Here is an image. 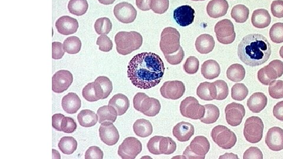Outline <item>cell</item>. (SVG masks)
I'll return each mask as SVG.
<instances>
[{
  "label": "cell",
  "instance_id": "6da1fadb",
  "mask_svg": "<svg viewBox=\"0 0 283 159\" xmlns=\"http://www.w3.org/2000/svg\"><path fill=\"white\" fill-rule=\"evenodd\" d=\"M165 68L162 58L151 52L136 55L128 66V77L133 85L148 90L158 84L163 78Z\"/></svg>",
  "mask_w": 283,
  "mask_h": 159
},
{
  "label": "cell",
  "instance_id": "7a4b0ae2",
  "mask_svg": "<svg viewBox=\"0 0 283 159\" xmlns=\"http://www.w3.org/2000/svg\"><path fill=\"white\" fill-rule=\"evenodd\" d=\"M272 54V46L268 39L260 34H250L241 41L238 56L243 63L250 67L265 64Z\"/></svg>",
  "mask_w": 283,
  "mask_h": 159
},
{
  "label": "cell",
  "instance_id": "3957f363",
  "mask_svg": "<svg viewBox=\"0 0 283 159\" xmlns=\"http://www.w3.org/2000/svg\"><path fill=\"white\" fill-rule=\"evenodd\" d=\"M116 50L123 56L139 49L143 43L141 34L136 31H120L115 35Z\"/></svg>",
  "mask_w": 283,
  "mask_h": 159
},
{
  "label": "cell",
  "instance_id": "277c9868",
  "mask_svg": "<svg viewBox=\"0 0 283 159\" xmlns=\"http://www.w3.org/2000/svg\"><path fill=\"white\" fill-rule=\"evenodd\" d=\"M181 35L176 28L167 27L161 35L160 48L164 54H171L177 52L180 45Z\"/></svg>",
  "mask_w": 283,
  "mask_h": 159
},
{
  "label": "cell",
  "instance_id": "5b68a950",
  "mask_svg": "<svg viewBox=\"0 0 283 159\" xmlns=\"http://www.w3.org/2000/svg\"><path fill=\"white\" fill-rule=\"evenodd\" d=\"M211 137L219 147L226 150L233 148L237 141L236 134L223 125L217 126L213 129Z\"/></svg>",
  "mask_w": 283,
  "mask_h": 159
},
{
  "label": "cell",
  "instance_id": "8992f818",
  "mask_svg": "<svg viewBox=\"0 0 283 159\" xmlns=\"http://www.w3.org/2000/svg\"><path fill=\"white\" fill-rule=\"evenodd\" d=\"M265 125L258 116H252L247 119L244 129V135L247 142L258 144L262 141Z\"/></svg>",
  "mask_w": 283,
  "mask_h": 159
},
{
  "label": "cell",
  "instance_id": "52a82bcc",
  "mask_svg": "<svg viewBox=\"0 0 283 159\" xmlns=\"http://www.w3.org/2000/svg\"><path fill=\"white\" fill-rule=\"evenodd\" d=\"M210 149V144L208 139L203 136H197L185 149L183 153L184 158L204 159Z\"/></svg>",
  "mask_w": 283,
  "mask_h": 159
},
{
  "label": "cell",
  "instance_id": "ba28073f",
  "mask_svg": "<svg viewBox=\"0 0 283 159\" xmlns=\"http://www.w3.org/2000/svg\"><path fill=\"white\" fill-rule=\"evenodd\" d=\"M283 75V62L274 60L258 71V77L260 82L268 86L273 81Z\"/></svg>",
  "mask_w": 283,
  "mask_h": 159
},
{
  "label": "cell",
  "instance_id": "9c48e42d",
  "mask_svg": "<svg viewBox=\"0 0 283 159\" xmlns=\"http://www.w3.org/2000/svg\"><path fill=\"white\" fill-rule=\"evenodd\" d=\"M180 112L185 118L200 120L204 116L205 108L204 106L200 105L195 97H188L182 101Z\"/></svg>",
  "mask_w": 283,
  "mask_h": 159
},
{
  "label": "cell",
  "instance_id": "30bf717a",
  "mask_svg": "<svg viewBox=\"0 0 283 159\" xmlns=\"http://www.w3.org/2000/svg\"><path fill=\"white\" fill-rule=\"evenodd\" d=\"M217 40L223 44H230L236 40V33L232 21L229 19H224L217 22L215 26Z\"/></svg>",
  "mask_w": 283,
  "mask_h": 159
},
{
  "label": "cell",
  "instance_id": "8fae6325",
  "mask_svg": "<svg viewBox=\"0 0 283 159\" xmlns=\"http://www.w3.org/2000/svg\"><path fill=\"white\" fill-rule=\"evenodd\" d=\"M142 150L141 142L133 137L127 138L119 146L118 155L123 159H134Z\"/></svg>",
  "mask_w": 283,
  "mask_h": 159
},
{
  "label": "cell",
  "instance_id": "7c38bea8",
  "mask_svg": "<svg viewBox=\"0 0 283 159\" xmlns=\"http://www.w3.org/2000/svg\"><path fill=\"white\" fill-rule=\"evenodd\" d=\"M113 12L116 18L123 24L131 23L137 16V11L134 6L128 2H122L116 5Z\"/></svg>",
  "mask_w": 283,
  "mask_h": 159
},
{
  "label": "cell",
  "instance_id": "4fadbf2b",
  "mask_svg": "<svg viewBox=\"0 0 283 159\" xmlns=\"http://www.w3.org/2000/svg\"><path fill=\"white\" fill-rule=\"evenodd\" d=\"M160 92L165 99L178 100L184 95L185 86L181 81H168L161 87Z\"/></svg>",
  "mask_w": 283,
  "mask_h": 159
},
{
  "label": "cell",
  "instance_id": "5bb4252c",
  "mask_svg": "<svg viewBox=\"0 0 283 159\" xmlns=\"http://www.w3.org/2000/svg\"><path fill=\"white\" fill-rule=\"evenodd\" d=\"M73 82V77L69 71L60 70L52 77V90L56 93L66 91Z\"/></svg>",
  "mask_w": 283,
  "mask_h": 159
},
{
  "label": "cell",
  "instance_id": "9a60e30c",
  "mask_svg": "<svg viewBox=\"0 0 283 159\" xmlns=\"http://www.w3.org/2000/svg\"><path fill=\"white\" fill-rule=\"evenodd\" d=\"M226 118L228 124L233 127L239 126L246 115L245 106L241 104L232 103L225 109Z\"/></svg>",
  "mask_w": 283,
  "mask_h": 159
},
{
  "label": "cell",
  "instance_id": "2e32d148",
  "mask_svg": "<svg viewBox=\"0 0 283 159\" xmlns=\"http://www.w3.org/2000/svg\"><path fill=\"white\" fill-rule=\"evenodd\" d=\"M101 141L107 145H115L119 140L118 129L111 122H104L101 124L99 130Z\"/></svg>",
  "mask_w": 283,
  "mask_h": 159
},
{
  "label": "cell",
  "instance_id": "e0dca14e",
  "mask_svg": "<svg viewBox=\"0 0 283 159\" xmlns=\"http://www.w3.org/2000/svg\"><path fill=\"white\" fill-rule=\"evenodd\" d=\"M195 14V10L190 5H184L175 9L174 18L177 24L182 27H187L193 24Z\"/></svg>",
  "mask_w": 283,
  "mask_h": 159
},
{
  "label": "cell",
  "instance_id": "ac0fdd59",
  "mask_svg": "<svg viewBox=\"0 0 283 159\" xmlns=\"http://www.w3.org/2000/svg\"><path fill=\"white\" fill-rule=\"evenodd\" d=\"M266 144L273 151H282L283 149V130L279 127L270 129L266 135Z\"/></svg>",
  "mask_w": 283,
  "mask_h": 159
},
{
  "label": "cell",
  "instance_id": "d6986e66",
  "mask_svg": "<svg viewBox=\"0 0 283 159\" xmlns=\"http://www.w3.org/2000/svg\"><path fill=\"white\" fill-rule=\"evenodd\" d=\"M56 27L60 34L68 35L76 33L79 28V23L76 19L64 15L57 19Z\"/></svg>",
  "mask_w": 283,
  "mask_h": 159
},
{
  "label": "cell",
  "instance_id": "ffe728a7",
  "mask_svg": "<svg viewBox=\"0 0 283 159\" xmlns=\"http://www.w3.org/2000/svg\"><path fill=\"white\" fill-rule=\"evenodd\" d=\"M94 89L97 98L103 100L107 98L113 90V84L108 77L100 76L94 82Z\"/></svg>",
  "mask_w": 283,
  "mask_h": 159
},
{
  "label": "cell",
  "instance_id": "44dd1931",
  "mask_svg": "<svg viewBox=\"0 0 283 159\" xmlns=\"http://www.w3.org/2000/svg\"><path fill=\"white\" fill-rule=\"evenodd\" d=\"M229 8L227 0H211L207 6L208 15L213 18H218L227 14Z\"/></svg>",
  "mask_w": 283,
  "mask_h": 159
},
{
  "label": "cell",
  "instance_id": "7402d4cb",
  "mask_svg": "<svg viewBox=\"0 0 283 159\" xmlns=\"http://www.w3.org/2000/svg\"><path fill=\"white\" fill-rule=\"evenodd\" d=\"M172 132L179 142H185L190 141L194 135L195 129L191 123L182 122L175 126Z\"/></svg>",
  "mask_w": 283,
  "mask_h": 159
},
{
  "label": "cell",
  "instance_id": "603a6c76",
  "mask_svg": "<svg viewBox=\"0 0 283 159\" xmlns=\"http://www.w3.org/2000/svg\"><path fill=\"white\" fill-rule=\"evenodd\" d=\"M268 97L264 93L256 92L253 94L247 100V106L253 113H259L265 109L268 105Z\"/></svg>",
  "mask_w": 283,
  "mask_h": 159
},
{
  "label": "cell",
  "instance_id": "cb8c5ba5",
  "mask_svg": "<svg viewBox=\"0 0 283 159\" xmlns=\"http://www.w3.org/2000/svg\"><path fill=\"white\" fill-rule=\"evenodd\" d=\"M61 105L64 112L69 114H74L80 109L82 102L77 94L69 93L63 97Z\"/></svg>",
  "mask_w": 283,
  "mask_h": 159
},
{
  "label": "cell",
  "instance_id": "d4e9b609",
  "mask_svg": "<svg viewBox=\"0 0 283 159\" xmlns=\"http://www.w3.org/2000/svg\"><path fill=\"white\" fill-rule=\"evenodd\" d=\"M272 22V17L269 12L266 9H258L253 12L252 22L257 28H265L269 27Z\"/></svg>",
  "mask_w": 283,
  "mask_h": 159
},
{
  "label": "cell",
  "instance_id": "484cf974",
  "mask_svg": "<svg viewBox=\"0 0 283 159\" xmlns=\"http://www.w3.org/2000/svg\"><path fill=\"white\" fill-rule=\"evenodd\" d=\"M216 45L214 38L210 34H201L195 41V47L200 53L206 54L211 53L214 50Z\"/></svg>",
  "mask_w": 283,
  "mask_h": 159
},
{
  "label": "cell",
  "instance_id": "4316f807",
  "mask_svg": "<svg viewBox=\"0 0 283 159\" xmlns=\"http://www.w3.org/2000/svg\"><path fill=\"white\" fill-rule=\"evenodd\" d=\"M154 99L149 97L144 93H138L133 98V107L137 111L145 115L152 108Z\"/></svg>",
  "mask_w": 283,
  "mask_h": 159
},
{
  "label": "cell",
  "instance_id": "83f0119b",
  "mask_svg": "<svg viewBox=\"0 0 283 159\" xmlns=\"http://www.w3.org/2000/svg\"><path fill=\"white\" fill-rule=\"evenodd\" d=\"M220 65L216 60H207L202 65L201 74L206 79H215L220 76Z\"/></svg>",
  "mask_w": 283,
  "mask_h": 159
},
{
  "label": "cell",
  "instance_id": "f1b7e54d",
  "mask_svg": "<svg viewBox=\"0 0 283 159\" xmlns=\"http://www.w3.org/2000/svg\"><path fill=\"white\" fill-rule=\"evenodd\" d=\"M197 95L201 99L206 101L216 100L217 97L216 85L214 83H202L198 87Z\"/></svg>",
  "mask_w": 283,
  "mask_h": 159
},
{
  "label": "cell",
  "instance_id": "f546056e",
  "mask_svg": "<svg viewBox=\"0 0 283 159\" xmlns=\"http://www.w3.org/2000/svg\"><path fill=\"white\" fill-rule=\"evenodd\" d=\"M109 105L115 109L118 116H122L129 108V100L125 95L118 93L110 100Z\"/></svg>",
  "mask_w": 283,
  "mask_h": 159
},
{
  "label": "cell",
  "instance_id": "4dcf8cb0",
  "mask_svg": "<svg viewBox=\"0 0 283 159\" xmlns=\"http://www.w3.org/2000/svg\"><path fill=\"white\" fill-rule=\"evenodd\" d=\"M98 116L90 110H83L77 116L78 122L84 128L93 127L98 121Z\"/></svg>",
  "mask_w": 283,
  "mask_h": 159
},
{
  "label": "cell",
  "instance_id": "1f68e13d",
  "mask_svg": "<svg viewBox=\"0 0 283 159\" xmlns=\"http://www.w3.org/2000/svg\"><path fill=\"white\" fill-rule=\"evenodd\" d=\"M136 135L141 138H146L151 135L153 127L151 123L144 119H138L133 126Z\"/></svg>",
  "mask_w": 283,
  "mask_h": 159
},
{
  "label": "cell",
  "instance_id": "d6a6232c",
  "mask_svg": "<svg viewBox=\"0 0 283 159\" xmlns=\"http://www.w3.org/2000/svg\"><path fill=\"white\" fill-rule=\"evenodd\" d=\"M98 116L99 122L102 123L104 122H115L118 116V113L115 108L111 106H104L101 107L97 112Z\"/></svg>",
  "mask_w": 283,
  "mask_h": 159
},
{
  "label": "cell",
  "instance_id": "836d02e7",
  "mask_svg": "<svg viewBox=\"0 0 283 159\" xmlns=\"http://www.w3.org/2000/svg\"><path fill=\"white\" fill-rule=\"evenodd\" d=\"M246 70L242 64H234L227 71L228 79L234 82H240L245 79Z\"/></svg>",
  "mask_w": 283,
  "mask_h": 159
},
{
  "label": "cell",
  "instance_id": "e575fe53",
  "mask_svg": "<svg viewBox=\"0 0 283 159\" xmlns=\"http://www.w3.org/2000/svg\"><path fill=\"white\" fill-rule=\"evenodd\" d=\"M205 113L201 122L205 124L210 125L216 123L219 119L220 112L219 108L214 105H206L204 106Z\"/></svg>",
  "mask_w": 283,
  "mask_h": 159
},
{
  "label": "cell",
  "instance_id": "d590c367",
  "mask_svg": "<svg viewBox=\"0 0 283 159\" xmlns=\"http://www.w3.org/2000/svg\"><path fill=\"white\" fill-rule=\"evenodd\" d=\"M89 4L87 0H70L68 9L71 14L81 16L85 14L88 9Z\"/></svg>",
  "mask_w": 283,
  "mask_h": 159
},
{
  "label": "cell",
  "instance_id": "8d00e7d4",
  "mask_svg": "<svg viewBox=\"0 0 283 159\" xmlns=\"http://www.w3.org/2000/svg\"><path fill=\"white\" fill-rule=\"evenodd\" d=\"M58 147L63 154L71 155L76 151L77 142L75 139L71 136H64L60 139Z\"/></svg>",
  "mask_w": 283,
  "mask_h": 159
},
{
  "label": "cell",
  "instance_id": "74e56055",
  "mask_svg": "<svg viewBox=\"0 0 283 159\" xmlns=\"http://www.w3.org/2000/svg\"><path fill=\"white\" fill-rule=\"evenodd\" d=\"M250 10L248 7L243 4L234 6L231 15L237 23H244L249 19Z\"/></svg>",
  "mask_w": 283,
  "mask_h": 159
},
{
  "label": "cell",
  "instance_id": "f35d334b",
  "mask_svg": "<svg viewBox=\"0 0 283 159\" xmlns=\"http://www.w3.org/2000/svg\"><path fill=\"white\" fill-rule=\"evenodd\" d=\"M81 47H82V42L80 38L76 36L68 37L63 43L64 50L68 54H77L80 51Z\"/></svg>",
  "mask_w": 283,
  "mask_h": 159
},
{
  "label": "cell",
  "instance_id": "ab89813d",
  "mask_svg": "<svg viewBox=\"0 0 283 159\" xmlns=\"http://www.w3.org/2000/svg\"><path fill=\"white\" fill-rule=\"evenodd\" d=\"M177 150V144L174 140L169 137H162L161 136L159 142V151L161 155H171Z\"/></svg>",
  "mask_w": 283,
  "mask_h": 159
},
{
  "label": "cell",
  "instance_id": "60d3db41",
  "mask_svg": "<svg viewBox=\"0 0 283 159\" xmlns=\"http://www.w3.org/2000/svg\"><path fill=\"white\" fill-rule=\"evenodd\" d=\"M112 23L110 19L102 17L97 19L94 24V29L97 34L99 35H107L112 30Z\"/></svg>",
  "mask_w": 283,
  "mask_h": 159
},
{
  "label": "cell",
  "instance_id": "b9f144b4",
  "mask_svg": "<svg viewBox=\"0 0 283 159\" xmlns=\"http://www.w3.org/2000/svg\"><path fill=\"white\" fill-rule=\"evenodd\" d=\"M249 95V89L243 83L234 84L232 89L233 99L237 101H243Z\"/></svg>",
  "mask_w": 283,
  "mask_h": 159
},
{
  "label": "cell",
  "instance_id": "7bdbcfd3",
  "mask_svg": "<svg viewBox=\"0 0 283 159\" xmlns=\"http://www.w3.org/2000/svg\"><path fill=\"white\" fill-rule=\"evenodd\" d=\"M270 37L273 43L281 44L283 43V23L277 22L272 25L270 30Z\"/></svg>",
  "mask_w": 283,
  "mask_h": 159
},
{
  "label": "cell",
  "instance_id": "ee69618b",
  "mask_svg": "<svg viewBox=\"0 0 283 159\" xmlns=\"http://www.w3.org/2000/svg\"><path fill=\"white\" fill-rule=\"evenodd\" d=\"M270 96L275 99L283 98V81L275 80L270 84L269 88Z\"/></svg>",
  "mask_w": 283,
  "mask_h": 159
},
{
  "label": "cell",
  "instance_id": "f6af8a7d",
  "mask_svg": "<svg viewBox=\"0 0 283 159\" xmlns=\"http://www.w3.org/2000/svg\"><path fill=\"white\" fill-rule=\"evenodd\" d=\"M216 87L217 100L226 99L229 94V87L225 81L222 80H217L214 82Z\"/></svg>",
  "mask_w": 283,
  "mask_h": 159
},
{
  "label": "cell",
  "instance_id": "bcb514c9",
  "mask_svg": "<svg viewBox=\"0 0 283 159\" xmlns=\"http://www.w3.org/2000/svg\"><path fill=\"white\" fill-rule=\"evenodd\" d=\"M200 61L194 56L188 57L184 64V70L189 74H194L199 69Z\"/></svg>",
  "mask_w": 283,
  "mask_h": 159
},
{
  "label": "cell",
  "instance_id": "7dc6e473",
  "mask_svg": "<svg viewBox=\"0 0 283 159\" xmlns=\"http://www.w3.org/2000/svg\"><path fill=\"white\" fill-rule=\"evenodd\" d=\"M169 5V0H152L151 9L156 14H162L167 11Z\"/></svg>",
  "mask_w": 283,
  "mask_h": 159
},
{
  "label": "cell",
  "instance_id": "c3c4849f",
  "mask_svg": "<svg viewBox=\"0 0 283 159\" xmlns=\"http://www.w3.org/2000/svg\"><path fill=\"white\" fill-rule=\"evenodd\" d=\"M166 60L172 65H177L180 64L183 60L185 53L183 48L180 47L179 50L174 53L171 54H164Z\"/></svg>",
  "mask_w": 283,
  "mask_h": 159
},
{
  "label": "cell",
  "instance_id": "681fc988",
  "mask_svg": "<svg viewBox=\"0 0 283 159\" xmlns=\"http://www.w3.org/2000/svg\"><path fill=\"white\" fill-rule=\"evenodd\" d=\"M82 95L84 99L90 102H96L99 100L96 96L95 89H94V82L87 84L84 87Z\"/></svg>",
  "mask_w": 283,
  "mask_h": 159
},
{
  "label": "cell",
  "instance_id": "f907efd6",
  "mask_svg": "<svg viewBox=\"0 0 283 159\" xmlns=\"http://www.w3.org/2000/svg\"><path fill=\"white\" fill-rule=\"evenodd\" d=\"M77 124L74 119L69 117H64L61 124V132L66 134H72L76 131Z\"/></svg>",
  "mask_w": 283,
  "mask_h": 159
},
{
  "label": "cell",
  "instance_id": "816d5d0a",
  "mask_svg": "<svg viewBox=\"0 0 283 159\" xmlns=\"http://www.w3.org/2000/svg\"><path fill=\"white\" fill-rule=\"evenodd\" d=\"M96 44L99 45V50L103 52H109L112 50L113 43L106 35H102L97 38Z\"/></svg>",
  "mask_w": 283,
  "mask_h": 159
},
{
  "label": "cell",
  "instance_id": "f5cc1de1",
  "mask_svg": "<svg viewBox=\"0 0 283 159\" xmlns=\"http://www.w3.org/2000/svg\"><path fill=\"white\" fill-rule=\"evenodd\" d=\"M161 136H156L152 138L148 143L147 148L151 154L155 155H161L159 151V142Z\"/></svg>",
  "mask_w": 283,
  "mask_h": 159
},
{
  "label": "cell",
  "instance_id": "db71d44e",
  "mask_svg": "<svg viewBox=\"0 0 283 159\" xmlns=\"http://www.w3.org/2000/svg\"><path fill=\"white\" fill-rule=\"evenodd\" d=\"M63 45L60 42H53L52 43V58L54 60H59L64 55Z\"/></svg>",
  "mask_w": 283,
  "mask_h": 159
},
{
  "label": "cell",
  "instance_id": "11a10c76",
  "mask_svg": "<svg viewBox=\"0 0 283 159\" xmlns=\"http://www.w3.org/2000/svg\"><path fill=\"white\" fill-rule=\"evenodd\" d=\"M273 16L279 18H283V0H275L271 5Z\"/></svg>",
  "mask_w": 283,
  "mask_h": 159
},
{
  "label": "cell",
  "instance_id": "9f6ffc18",
  "mask_svg": "<svg viewBox=\"0 0 283 159\" xmlns=\"http://www.w3.org/2000/svg\"><path fill=\"white\" fill-rule=\"evenodd\" d=\"M243 159H263V155L261 150L257 147H251L247 149L244 154Z\"/></svg>",
  "mask_w": 283,
  "mask_h": 159
},
{
  "label": "cell",
  "instance_id": "6f0895ef",
  "mask_svg": "<svg viewBox=\"0 0 283 159\" xmlns=\"http://www.w3.org/2000/svg\"><path fill=\"white\" fill-rule=\"evenodd\" d=\"M84 158L86 159H102L103 152L99 147H92L87 149Z\"/></svg>",
  "mask_w": 283,
  "mask_h": 159
},
{
  "label": "cell",
  "instance_id": "680465c9",
  "mask_svg": "<svg viewBox=\"0 0 283 159\" xmlns=\"http://www.w3.org/2000/svg\"><path fill=\"white\" fill-rule=\"evenodd\" d=\"M161 108V106L160 102H159L158 99L154 98L152 108L148 112L145 113V115L149 117L157 116L159 112H160Z\"/></svg>",
  "mask_w": 283,
  "mask_h": 159
},
{
  "label": "cell",
  "instance_id": "91938a15",
  "mask_svg": "<svg viewBox=\"0 0 283 159\" xmlns=\"http://www.w3.org/2000/svg\"><path fill=\"white\" fill-rule=\"evenodd\" d=\"M64 117L62 114H55L52 117V126L56 131L61 132V124Z\"/></svg>",
  "mask_w": 283,
  "mask_h": 159
},
{
  "label": "cell",
  "instance_id": "94428289",
  "mask_svg": "<svg viewBox=\"0 0 283 159\" xmlns=\"http://www.w3.org/2000/svg\"><path fill=\"white\" fill-rule=\"evenodd\" d=\"M273 115L279 121H283V101L276 104L273 109Z\"/></svg>",
  "mask_w": 283,
  "mask_h": 159
},
{
  "label": "cell",
  "instance_id": "6125c7cd",
  "mask_svg": "<svg viewBox=\"0 0 283 159\" xmlns=\"http://www.w3.org/2000/svg\"><path fill=\"white\" fill-rule=\"evenodd\" d=\"M152 0H136V4L142 11H149L151 9Z\"/></svg>",
  "mask_w": 283,
  "mask_h": 159
},
{
  "label": "cell",
  "instance_id": "be15d7a7",
  "mask_svg": "<svg viewBox=\"0 0 283 159\" xmlns=\"http://www.w3.org/2000/svg\"><path fill=\"white\" fill-rule=\"evenodd\" d=\"M99 2L101 4L104 5H110L113 4V2L116 1V0H98Z\"/></svg>",
  "mask_w": 283,
  "mask_h": 159
},
{
  "label": "cell",
  "instance_id": "e7e4bbea",
  "mask_svg": "<svg viewBox=\"0 0 283 159\" xmlns=\"http://www.w3.org/2000/svg\"><path fill=\"white\" fill-rule=\"evenodd\" d=\"M280 56L283 58V45L281 47V50H280Z\"/></svg>",
  "mask_w": 283,
  "mask_h": 159
},
{
  "label": "cell",
  "instance_id": "03108f58",
  "mask_svg": "<svg viewBox=\"0 0 283 159\" xmlns=\"http://www.w3.org/2000/svg\"><path fill=\"white\" fill-rule=\"evenodd\" d=\"M191 1H205V0H191Z\"/></svg>",
  "mask_w": 283,
  "mask_h": 159
}]
</instances>
